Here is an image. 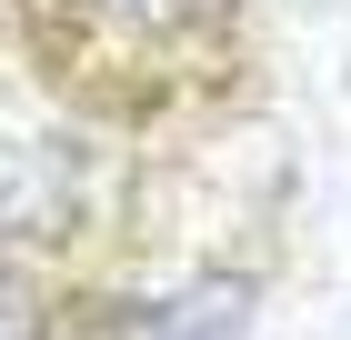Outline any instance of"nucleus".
<instances>
[{"label":"nucleus","instance_id":"nucleus-1","mask_svg":"<svg viewBox=\"0 0 351 340\" xmlns=\"http://www.w3.org/2000/svg\"><path fill=\"white\" fill-rule=\"evenodd\" d=\"M71 110L161 120L241 70V0H0Z\"/></svg>","mask_w":351,"mask_h":340},{"label":"nucleus","instance_id":"nucleus-2","mask_svg":"<svg viewBox=\"0 0 351 340\" xmlns=\"http://www.w3.org/2000/svg\"><path fill=\"white\" fill-rule=\"evenodd\" d=\"M0 340H51V300H40L21 250H0Z\"/></svg>","mask_w":351,"mask_h":340}]
</instances>
